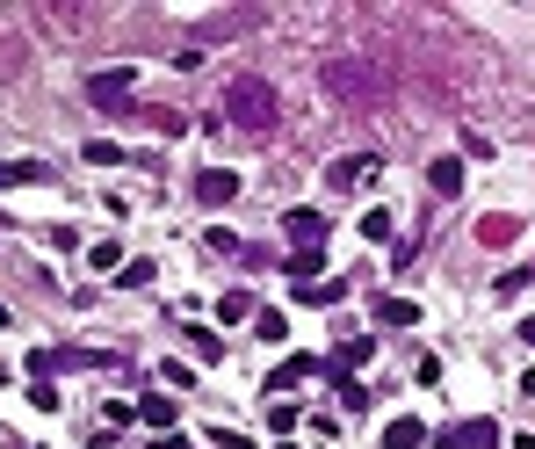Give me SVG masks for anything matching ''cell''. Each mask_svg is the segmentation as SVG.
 <instances>
[{"instance_id":"cb8c5ba5","label":"cell","mask_w":535,"mask_h":449,"mask_svg":"<svg viewBox=\"0 0 535 449\" xmlns=\"http://www.w3.org/2000/svg\"><path fill=\"white\" fill-rule=\"evenodd\" d=\"M152 283V261H123L116 268V290H145Z\"/></svg>"},{"instance_id":"9a60e30c","label":"cell","mask_w":535,"mask_h":449,"mask_svg":"<svg viewBox=\"0 0 535 449\" xmlns=\"http://www.w3.org/2000/svg\"><path fill=\"white\" fill-rule=\"evenodd\" d=\"M376 326H420V305L413 297H376Z\"/></svg>"},{"instance_id":"7a4b0ae2","label":"cell","mask_w":535,"mask_h":449,"mask_svg":"<svg viewBox=\"0 0 535 449\" xmlns=\"http://www.w3.org/2000/svg\"><path fill=\"white\" fill-rule=\"evenodd\" d=\"M326 95L355 102V109H376V102L391 95V80L376 73V66H362V58H326Z\"/></svg>"},{"instance_id":"7402d4cb","label":"cell","mask_w":535,"mask_h":449,"mask_svg":"<svg viewBox=\"0 0 535 449\" xmlns=\"http://www.w3.org/2000/svg\"><path fill=\"white\" fill-rule=\"evenodd\" d=\"M80 153H87V167H116V160H123V145H116V138H87Z\"/></svg>"},{"instance_id":"2e32d148","label":"cell","mask_w":535,"mask_h":449,"mask_svg":"<svg viewBox=\"0 0 535 449\" xmlns=\"http://www.w3.org/2000/svg\"><path fill=\"white\" fill-rule=\"evenodd\" d=\"M181 341L196 348V363H225V334H210V326H188Z\"/></svg>"},{"instance_id":"ffe728a7","label":"cell","mask_w":535,"mask_h":449,"mask_svg":"<svg viewBox=\"0 0 535 449\" xmlns=\"http://www.w3.org/2000/svg\"><path fill=\"white\" fill-rule=\"evenodd\" d=\"M87 268H102V276H116V268H123V247H116V239H94V247H87Z\"/></svg>"},{"instance_id":"603a6c76","label":"cell","mask_w":535,"mask_h":449,"mask_svg":"<svg viewBox=\"0 0 535 449\" xmlns=\"http://www.w3.org/2000/svg\"><path fill=\"white\" fill-rule=\"evenodd\" d=\"M297 297H304V305H340V297H348V283H304Z\"/></svg>"},{"instance_id":"5bb4252c","label":"cell","mask_w":535,"mask_h":449,"mask_svg":"<svg viewBox=\"0 0 535 449\" xmlns=\"http://www.w3.org/2000/svg\"><path fill=\"white\" fill-rule=\"evenodd\" d=\"M427 189H434V196H456V189H463V160H456V153H442V160L427 167Z\"/></svg>"},{"instance_id":"f546056e","label":"cell","mask_w":535,"mask_h":449,"mask_svg":"<svg viewBox=\"0 0 535 449\" xmlns=\"http://www.w3.org/2000/svg\"><path fill=\"white\" fill-rule=\"evenodd\" d=\"M528 283H535V268H514V276H499L492 290H499V297H514V290H528Z\"/></svg>"},{"instance_id":"30bf717a","label":"cell","mask_w":535,"mask_h":449,"mask_svg":"<svg viewBox=\"0 0 535 449\" xmlns=\"http://www.w3.org/2000/svg\"><path fill=\"white\" fill-rule=\"evenodd\" d=\"M239 319H261L254 290H217V326H239Z\"/></svg>"},{"instance_id":"e0dca14e","label":"cell","mask_w":535,"mask_h":449,"mask_svg":"<svg viewBox=\"0 0 535 449\" xmlns=\"http://www.w3.org/2000/svg\"><path fill=\"white\" fill-rule=\"evenodd\" d=\"M420 442H427V428L413 421V413H398V421L384 428V449H420Z\"/></svg>"},{"instance_id":"f1b7e54d","label":"cell","mask_w":535,"mask_h":449,"mask_svg":"<svg viewBox=\"0 0 535 449\" xmlns=\"http://www.w3.org/2000/svg\"><path fill=\"white\" fill-rule=\"evenodd\" d=\"M268 428H275V435H290V428H297V406H282V399H275V406H268Z\"/></svg>"},{"instance_id":"7c38bea8","label":"cell","mask_w":535,"mask_h":449,"mask_svg":"<svg viewBox=\"0 0 535 449\" xmlns=\"http://www.w3.org/2000/svg\"><path fill=\"white\" fill-rule=\"evenodd\" d=\"M478 239H485V247H514V239H521V218L485 211V218H478Z\"/></svg>"},{"instance_id":"52a82bcc","label":"cell","mask_w":535,"mask_h":449,"mask_svg":"<svg viewBox=\"0 0 535 449\" xmlns=\"http://www.w3.org/2000/svg\"><path fill=\"white\" fill-rule=\"evenodd\" d=\"M282 239L290 247H326V218L319 211H282Z\"/></svg>"},{"instance_id":"4fadbf2b","label":"cell","mask_w":535,"mask_h":449,"mask_svg":"<svg viewBox=\"0 0 535 449\" xmlns=\"http://www.w3.org/2000/svg\"><path fill=\"white\" fill-rule=\"evenodd\" d=\"M29 182H51L44 160H0V189H29Z\"/></svg>"},{"instance_id":"277c9868","label":"cell","mask_w":535,"mask_h":449,"mask_svg":"<svg viewBox=\"0 0 535 449\" xmlns=\"http://www.w3.org/2000/svg\"><path fill=\"white\" fill-rule=\"evenodd\" d=\"M369 182H376V153H348V160L326 167V189H333V196H355V189H369Z\"/></svg>"},{"instance_id":"5b68a950","label":"cell","mask_w":535,"mask_h":449,"mask_svg":"<svg viewBox=\"0 0 535 449\" xmlns=\"http://www.w3.org/2000/svg\"><path fill=\"white\" fill-rule=\"evenodd\" d=\"M268 22V8H225V15H203V37H254Z\"/></svg>"},{"instance_id":"8992f818","label":"cell","mask_w":535,"mask_h":449,"mask_svg":"<svg viewBox=\"0 0 535 449\" xmlns=\"http://www.w3.org/2000/svg\"><path fill=\"white\" fill-rule=\"evenodd\" d=\"M239 196V174L232 167H203L196 174V203H203V211H217V203H232Z\"/></svg>"},{"instance_id":"ba28073f","label":"cell","mask_w":535,"mask_h":449,"mask_svg":"<svg viewBox=\"0 0 535 449\" xmlns=\"http://www.w3.org/2000/svg\"><path fill=\"white\" fill-rule=\"evenodd\" d=\"M319 268H326V247H290V254H282V276H290L297 290L319 283Z\"/></svg>"},{"instance_id":"836d02e7","label":"cell","mask_w":535,"mask_h":449,"mask_svg":"<svg viewBox=\"0 0 535 449\" xmlns=\"http://www.w3.org/2000/svg\"><path fill=\"white\" fill-rule=\"evenodd\" d=\"M275 449H290V442H275Z\"/></svg>"},{"instance_id":"6da1fadb","label":"cell","mask_w":535,"mask_h":449,"mask_svg":"<svg viewBox=\"0 0 535 449\" xmlns=\"http://www.w3.org/2000/svg\"><path fill=\"white\" fill-rule=\"evenodd\" d=\"M217 116H225V124H239V131H268L275 116H282V95H275V80L239 73V80L225 87V102H217Z\"/></svg>"},{"instance_id":"d4e9b609","label":"cell","mask_w":535,"mask_h":449,"mask_svg":"<svg viewBox=\"0 0 535 449\" xmlns=\"http://www.w3.org/2000/svg\"><path fill=\"white\" fill-rule=\"evenodd\" d=\"M340 413H369V392H362L355 377H340Z\"/></svg>"},{"instance_id":"44dd1931","label":"cell","mask_w":535,"mask_h":449,"mask_svg":"<svg viewBox=\"0 0 535 449\" xmlns=\"http://www.w3.org/2000/svg\"><path fill=\"white\" fill-rule=\"evenodd\" d=\"M138 124H152V131H160V138H181V131H188V116H174V109H145Z\"/></svg>"},{"instance_id":"d6a6232c","label":"cell","mask_w":535,"mask_h":449,"mask_svg":"<svg viewBox=\"0 0 535 449\" xmlns=\"http://www.w3.org/2000/svg\"><path fill=\"white\" fill-rule=\"evenodd\" d=\"M160 449H188V442H181V435H167V442H160Z\"/></svg>"},{"instance_id":"9c48e42d","label":"cell","mask_w":535,"mask_h":449,"mask_svg":"<svg viewBox=\"0 0 535 449\" xmlns=\"http://www.w3.org/2000/svg\"><path fill=\"white\" fill-rule=\"evenodd\" d=\"M369 355H376V341H333V355H326V370H333V377H355V370L369 363Z\"/></svg>"},{"instance_id":"484cf974","label":"cell","mask_w":535,"mask_h":449,"mask_svg":"<svg viewBox=\"0 0 535 449\" xmlns=\"http://www.w3.org/2000/svg\"><path fill=\"white\" fill-rule=\"evenodd\" d=\"M362 239H376V247H391V211H369V218H362Z\"/></svg>"},{"instance_id":"3957f363","label":"cell","mask_w":535,"mask_h":449,"mask_svg":"<svg viewBox=\"0 0 535 449\" xmlns=\"http://www.w3.org/2000/svg\"><path fill=\"white\" fill-rule=\"evenodd\" d=\"M131 80H138L131 66H109V73H94V80H87V95L102 102L109 116H145V109H131Z\"/></svg>"},{"instance_id":"4dcf8cb0","label":"cell","mask_w":535,"mask_h":449,"mask_svg":"<svg viewBox=\"0 0 535 449\" xmlns=\"http://www.w3.org/2000/svg\"><path fill=\"white\" fill-rule=\"evenodd\" d=\"M521 334H528V341H535V312H528V319H521Z\"/></svg>"},{"instance_id":"83f0119b","label":"cell","mask_w":535,"mask_h":449,"mask_svg":"<svg viewBox=\"0 0 535 449\" xmlns=\"http://www.w3.org/2000/svg\"><path fill=\"white\" fill-rule=\"evenodd\" d=\"M254 334H261V341H282V334H290V319H282V312H261Z\"/></svg>"},{"instance_id":"ac0fdd59","label":"cell","mask_w":535,"mask_h":449,"mask_svg":"<svg viewBox=\"0 0 535 449\" xmlns=\"http://www.w3.org/2000/svg\"><path fill=\"white\" fill-rule=\"evenodd\" d=\"M174 413H181V406H167L160 392H152V399H138V421H152L160 435H174Z\"/></svg>"},{"instance_id":"d6986e66","label":"cell","mask_w":535,"mask_h":449,"mask_svg":"<svg viewBox=\"0 0 535 449\" xmlns=\"http://www.w3.org/2000/svg\"><path fill=\"white\" fill-rule=\"evenodd\" d=\"M463 449H499V421H485V413L463 421Z\"/></svg>"},{"instance_id":"1f68e13d","label":"cell","mask_w":535,"mask_h":449,"mask_svg":"<svg viewBox=\"0 0 535 449\" xmlns=\"http://www.w3.org/2000/svg\"><path fill=\"white\" fill-rule=\"evenodd\" d=\"M514 449H535V435H514Z\"/></svg>"},{"instance_id":"8fae6325","label":"cell","mask_w":535,"mask_h":449,"mask_svg":"<svg viewBox=\"0 0 535 449\" xmlns=\"http://www.w3.org/2000/svg\"><path fill=\"white\" fill-rule=\"evenodd\" d=\"M319 370H326V363H319V355H290V363H282V370L268 377V392L282 399V392H290V384H304V377H319Z\"/></svg>"},{"instance_id":"4316f807","label":"cell","mask_w":535,"mask_h":449,"mask_svg":"<svg viewBox=\"0 0 535 449\" xmlns=\"http://www.w3.org/2000/svg\"><path fill=\"white\" fill-rule=\"evenodd\" d=\"M160 384H167V392H188V384H196V370H188V363H160Z\"/></svg>"}]
</instances>
